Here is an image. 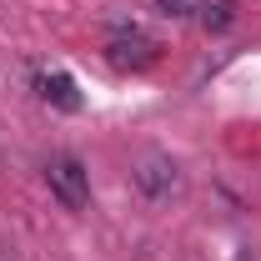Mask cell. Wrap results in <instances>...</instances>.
Returning a JSON list of instances; mask_svg holds the SVG:
<instances>
[{
    "label": "cell",
    "mask_w": 261,
    "mask_h": 261,
    "mask_svg": "<svg viewBox=\"0 0 261 261\" xmlns=\"http://www.w3.org/2000/svg\"><path fill=\"white\" fill-rule=\"evenodd\" d=\"M156 5H161L166 15H196L201 10V0H156Z\"/></svg>",
    "instance_id": "6"
},
{
    "label": "cell",
    "mask_w": 261,
    "mask_h": 261,
    "mask_svg": "<svg viewBox=\"0 0 261 261\" xmlns=\"http://www.w3.org/2000/svg\"><path fill=\"white\" fill-rule=\"evenodd\" d=\"M136 186H141L146 201H156V206H161V201H171V196L181 191V171H176L171 156H156V151H151V156H141V161H136Z\"/></svg>",
    "instance_id": "2"
},
{
    "label": "cell",
    "mask_w": 261,
    "mask_h": 261,
    "mask_svg": "<svg viewBox=\"0 0 261 261\" xmlns=\"http://www.w3.org/2000/svg\"><path fill=\"white\" fill-rule=\"evenodd\" d=\"M45 181L65 211H86L91 206V171L75 161V156H50L45 161Z\"/></svg>",
    "instance_id": "1"
},
{
    "label": "cell",
    "mask_w": 261,
    "mask_h": 261,
    "mask_svg": "<svg viewBox=\"0 0 261 261\" xmlns=\"http://www.w3.org/2000/svg\"><path fill=\"white\" fill-rule=\"evenodd\" d=\"M40 96L61 111H81V96H75V81L70 75H40Z\"/></svg>",
    "instance_id": "4"
},
{
    "label": "cell",
    "mask_w": 261,
    "mask_h": 261,
    "mask_svg": "<svg viewBox=\"0 0 261 261\" xmlns=\"http://www.w3.org/2000/svg\"><path fill=\"white\" fill-rule=\"evenodd\" d=\"M106 61L116 65V70H146V65L161 61V45L151 35H141V31H126V35H111Z\"/></svg>",
    "instance_id": "3"
},
{
    "label": "cell",
    "mask_w": 261,
    "mask_h": 261,
    "mask_svg": "<svg viewBox=\"0 0 261 261\" xmlns=\"http://www.w3.org/2000/svg\"><path fill=\"white\" fill-rule=\"evenodd\" d=\"M201 20H206V31H226L231 20H236V5L231 0H216L211 10H201Z\"/></svg>",
    "instance_id": "5"
}]
</instances>
